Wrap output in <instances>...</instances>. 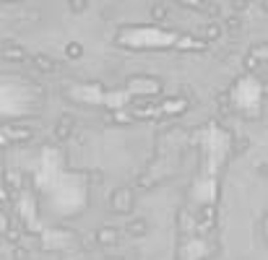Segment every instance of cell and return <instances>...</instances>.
I'll use <instances>...</instances> for the list:
<instances>
[{
    "instance_id": "6da1fadb",
    "label": "cell",
    "mask_w": 268,
    "mask_h": 260,
    "mask_svg": "<svg viewBox=\"0 0 268 260\" xmlns=\"http://www.w3.org/2000/svg\"><path fill=\"white\" fill-rule=\"evenodd\" d=\"M34 63H37V65H39V68H50V71H52V68H55V63H52V60H50V57H37V60H34Z\"/></svg>"
}]
</instances>
